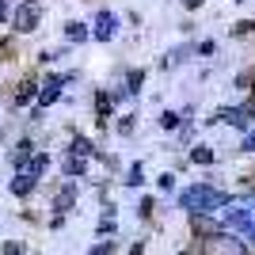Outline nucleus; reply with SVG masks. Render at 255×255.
I'll return each mask as SVG.
<instances>
[{
    "label": "nucleus",
    "mask_w": 255,
    "mask_h": 255,
    "mask_svg": "<svg viewBox=\"0 0 255 255\" xmlns=\"http://www.w3.org/2000/svg\"><path fill=\"white\" fill-rule=\"evenodd\" d=\"M46 168H50V156H46V152H38V156H31V160H27V164H23L19 171H31L34 179H38V175H42Z\"/></svg>",
    "instance_id": "9"
},
{
    "label": "nucleus",
    "mask_w": 255,
    "mask_h": 255,
    "mask_svg": "<svg viewBox=\"0 0 255 255\" xmlns=\"http://www.w3.org/2000/svg\"><path fill=\"white\" fill-rule=\"evenodd\" d=\"M229 202H233V198H229L225 191H217V187H202V183H198V187H187V191L179 194V206L191 213V217H210V213H221Z\"/></svg>",
    "instance_id": "1"
},
{
    "label": "nucleus",
    "mask_w": 255,
    "mask_h": 255,
    "mask_svg": "<svg viewBox=\"0 0 255 255\" xmlns=\"http://www.w3.org/2000/svg\"><path fill=\"white\" fill-rule=\"evenodd\" d=\"M31 141H19V145H15V152H11V164H15V168H23V164H27V160H31Z\"/></svg>",
    "instance_id": "12"
},
{
    "label": "nucleus",
    "mask_w": 255,
    "mask_h": 255,
    "mask_svg": "<svg viewBox=\"0 0 255 255\" xmlns=\"http://www.w3.org/2000/svg\"><path fill=\"white\" fill-rule=\"evenodd\" d=\"M111 252H115V240H99V244L88 248V255H111Z\"/></svg>",
    "instance_id": "16"
},
{
    "label": "nucleus",
    "mask_w": 255,
    "mask_h": 255,
    "mask_svg": "<svg viewBox=\"0 0 255 255\" xmlns=\"http://www.w3.org/2000/svg\"><path fill=\"white\" fill-rule=\"evenodd\" d=\"M183 8H191V11H194V8H202V0H183Z\"/></svg>",
    "instance_id": "27"
},
{
    "label": "nucleus",
    "mask_w": 255,
    "mask_h": 255,
    "mask_svg": "<svg viewBox=\"0 0 255 255\" xmlns=\"http://www.w3.org/2000/svg\"><path fill=\"white\" fill-rule=\"evenodd\" d=\"M38 19H42V15H38V8H31V4H19V8L11 11V27H15L19 34L38 31Z\"/></svg>",
    "instance_id": "4"
},
{
    "label": "nucleus",
    "mask_w": 255,
    "mask_h": 255,
    "mask_svg": "<svg viewBox=\"0 0 255 255\" xmlns=\"http://www.w3.org/2000/svg\"><path fill=\"white\" fill-rule=\"evenodd\" d=\"M137 213H141V217H149V213H152V198H141V206H137Z\"/></svg>",
    "instance_id": "24"
},
{
    "label": "nucleus",
    "mask_w": 255,
    "mask_h": 255,
    "mask_svg": "<svg viewBox=\"0 0 255 255\" xmlns=\"http://www.w3.org/2000/svg\"><path fill=\"white\" fill-rule=\"evenodd\" d=\"M23 4H31V8H34V4H38V0H23Z\"/></svg>",
    "instance_id": "29"
},
{
    "label": "nucleus",
    "mask_w": 255,
    "mask_h": 255,
    "mask_svg": "<svg viewBox=\"0 0 255 255\" xmlns=\"http://www.w3.org/2000/svg\"><path fill=\"white\" fill-rule=\"evenodd\" d=\"M240 206H244V210L255 217V191H252V194H244V198H240Z\"/></svg>",
    "instance_id": "23"
},
{
    "label": "nucleus",
    "mask_w": 255,
    "mask_h": 255,
    "mask_svg": "<svg viewBox=\"0 0 255 255\" xmlns=\"http://www.w3.org/2000/svg\"><path fill=\"white\" fill-rule=\"evenodd\" d=\"M255 118V103H244V107H225V111H217V122H229V126L236 129H248Z\"/></svg>",
    "instance_id": "3"
},
{
    "label": "nucleus",
    "mask_w": 255,
    "mask_h": 255,
    "mask_svg": "<svg viewBox=\"0 0 255 255\" xmlns=\"http://www.w3.org/2000/svg\"><path fill=\"white\" fill-rule=\"evenodd\" d=\"M96 115H99V126L111 122V96H107V92H99V96H96Z\"/></svg>",
    "instance_id": "11"
},
{
    "label": "nucleus",
    "mask_w": 255,
    "mask_h": 255,
    "mask_svg": "<svg viewBox=\"0 0 255 255\" xmlns=\"http://www.w3.org/2000/svg\"><path fill=\"white\" fill-rule=\"evenodd\" d=\"M34 96H38V88H34V84H23L19 92H15V107H23V103H31Z\"/></svg>",
    "instance_id": "15"
},
{
    "label": "nucleus",
    "mask_w": 255,
    "mask_h": 255,
    "mask_svg": "<svg viewBox=\"0 0 255 255\" xmlns=\"http://www.w3.org/2000/svg\"><path fill=\"white\" fill-rule=\"evenodd\" d=\"M73 202H76V187L69 183V187H61V191H57V198H53V210H57V217H65V213L73 210Z\"/></svg>",
    "instance_id": "8"
},
{
    "label": "nucleus",
    "mask_w": 255,
    "mask_h": 255,
    "mask_svg": "<svg viewBox=\"0 0 255 255\" xmlns=\"http://www.w3.org/2000/svg\"><path fill=\"white\" fill-rule=\"evenodd\" d=\"M160 126H164V129H175V126H179V115H175V111H164V115H160Z\"/></svg>",
    "instance_id": "18"
},
{
    "label": "nucleus",
    "mask_w": 255,
    "mask_h": 255,
    "mask_svg": "<svg viewBox=\"0 0 255 255\" xmlns=\"http://www.w3.org/2000/svg\"><path fill=\"white\" fill-rule=\"evenodd\" d=\"M23 252H27V248H23L19 240H8V244L0 248V255H23Z\"/></svg>",
    "instance_id": "19"
},
{
    "label": "nucleus",
    "mask_w": 255,
    "mask_h": 255,
    "mask_svg": "<svg viewBox=\"0 0 255 255\" xmlns=\"http://www.w3.org/2000/svg\"><path fill=\"white\" fill-rule=\"evenodd\" d=\"M244 152H255V129H252V133L244 137Z\"/></svg>",
    "instance_id": "26"
},
{
    "label": "nucleus",
    "mask_w": 255,
    "mask_h": 255,
    "mask_svg": "<svg viewBox=\"0 0 255 255\" xmlns=\"http://www.w3.org/2000/svg\"><path fill=\"white\" fill-rule=\"evenodd\" d=\"M118 34V15L115 11H99L96 15V31H92V38H99V42H111Z\"/></svg>",
    "instance_id": "6"
},
{
    "label": "nucleus",
    "mask_w": 255,
    "mask_h": 255,
    "mask_svg": "<svg viewBox=\"0 0 255 255\" xmlns=\"http://www.w3.org/2000/svg\"><path fill=\"white\" fill-rule=\"evenodd\" d=\"M92 152H96V149H92V141H88V137H73V156L88 160V156H92Z\"/></svg>",
    "instance_id": "14"
},
{
    "label": "nucleus",
    "mask_w": 255,
    "mask_h": 255,
    "mask_svg": "<svg viewBox=\"0 0 255 255\" xmlns=\"http://www.w3.org/2000/svg\"><path fill=\"white\" fill-rule=\"evenodd\" d=\"M65 80H69V76H50V80L38 88V107H34V115H38L42 107H50V103H57V99H61V84H65Z\"/></svg>",
    "instance_id": "5"
},
{
    "label": "nucleus",
    "mask_w": 255,
    "mask_h": 255,
    "mask_svg": "<svg viewBox=\"0 0 255 255\" xmlns=\"http://www.w3.org/2000/svg\"><path fill=\"white\" fill-rule=\"evenodd\" d=\"M191 160H194V164H213V152L206 149V145H198V149L191 152Z\"/></svg>",
    "instance_id": "17"
},
{
    "label": "nucleus",
    "mask_w": 255,
    "mask_h": 255,
    "mask_svg": "<svg viewBox=\"0 0 255 255\" xmlns=\"http://www.w3.org/2000/svg\"><path fill=\"white\" fill-rule=\"evenodd\" d=\"M65 38H69V42H88L92 31H88L84 23H65Z\"/></svg>",
    "instance_id": "10"
},
{
    "label": "nucleus",
    "mask_w": 255,
    "mask_h": 255,
    "mask_svg": "<svg viewBox=\"0 0 255 255\" xmlns=\"http://www.w3.org/2000/svg\"><path fill=\"white\" fill-rule=\"evenodd\" d=\"M236 4H240V0H236Z\"/></svg>",
    "instance_id": "30"
},
{
    "label": "nucleus",
    "mask_w": 255,
    "mask_h": 255,
    "mask_svg": "<svg viewBox=\"0 0 255 255\" xmlns=\"http://www.w3.org/2000/svg\"><path fill=\"white\" fill-rule=\"evenodd\" d=\"M61 168H65V175H69V179H76V175H84V168H88V164H84L80 156H65V164H61Z\"/></svg>",
    "instance_id": "13"
},
{
    "label": "nucleus",
    "mask_w": 255,
    "mask_h": 255,
    "mask_svg": "<svg viewBox=\"0 0 255 255\" xmlns=\"http://www.w3.org/2000/svg\"><path fill=\"white\" fill-rule=\"evenodd\" d=\"M244 244H248V252H255V225H252V229L244 233Z\"/></svg>",
    "instance_id": "25"
},
{
    "label": "nucleus",
    "mask_w": 255,
    "mask_h": 255,
    "mask_svg": "<svg viewBox=\"0 0 255 255\" xmlns=\"http://www.w3.org/2000/svg\"><path fill=\"white\" fill-rule=\"evenodd\" d=\"M198 255H252L244 240H236L233 233H213L198 240Z\"/></svg>",
    "instance_id": "2"
},
{
    "label": "nucleus",
    "mask_w": 255,
    "mask_h": 255,
    "mask_svg": "<svg viewBox=\"0 0 255 255\" xmlns=\"http://www.w3.org/2000/svg\"><path fill=\"white\" fill-rule=\"evenodd\" d=\"M156 183H160V191H171V187H175V175H171V171H164Z\"/></svg>",
    "instance_id": "21"
},
{
    "label": "nucleus",
    "mask_w": 255,
    "mask_h": 255,
    "mask_svg": "<svg viewBox=\"0 0 255 255\" xmlns=\"http://www.w3.org/2000/svg\"><path fill=\"white\" fill-rule=\"evenodd\" d=\"M8 19V4H4V0H0V23Z\"/></svg>",
    "instance_id": "28"
},
{
    "label": "nucleus",
    "mask_w": 255,
    "mask_h": 255,
    "mask_svg": "<svg viewBox=\"0 0 255 255\" xmlns=\"http://www.w3.org/2000/svg\"><path fill=\"white\" fill-rule=\"evenodd\" d=\"M141 179H145V171H141V164H133V168H129V187H141Z\"/></svg>",
    "instance_id": "20"
},
{
    "label": "nucleus",
    "mask_w": 255,
    "mask_h": 255,
    "mask_svg": "<svg viewBox=\"0 0 255 255\" xmlns=\"http://www.w3.org/2000/svg\"><path fill=\"white\" fill-rule=\"evenodd\" d=\"M141 80H145V73L133 69V73H129V92H141Z\"/></svg>",
    "instance_id": "22"
},
{
    "label": "nucleus",
    "mask_w": 255,
    "mask_h": 255,
    "mask_svg": "<svg viewBox=\"0 0 255 255\" xmlns=\"http://www.w3.org/2000/svg\"><path fill=\"white\" fill-rule=\"evenodd\" d=\"M34 183H38V179H34L31 171H15V179L8 183V191L15 194V198H27V194L34 191Z\"/></svg>",
    "instance_id": "7"
}]
</instances>
